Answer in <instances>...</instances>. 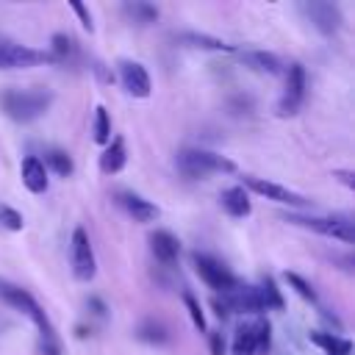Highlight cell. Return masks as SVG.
<instances>
[{"mask_svg": "<svg viewBox=\"0 0 355 355\" xmlns=\"http://www.w3.org/2000/svg\"><path fill=\"white\" fill-rule=\"evenodd\" d=\"M0 297L11 305V308H17V311H22L36 327H39V336H50V333H55V327L50 324V319H47V313L42 311V305L25 291V288H19V286H11V283H3L0 286Z\"/></svg>", "mask_w": 355, "mask_h": 355, "instance_id": "cell-4", "label": "cell"}, {"mask_svg": "<svg viewBox=\"0 0 355 355\" xmlns=\"http://www.w3.org/2000/svg\"><path fill=\"white\" fill-rule=\"evenodd\" d=\"M180 42L189 44V47H197V50H211V53H233L236 47L216 39V36H208V33H194V31H186L180 33Z\"/></svg>", "mask_w": 355, "mask_h": 355, "instance_id": "cell-19", "label": "cell"}, {"mask_svg": "<svg viewBox=\"0 0 355 355\" xmlns=\"http://www.w3.org/2000/svg\"><path fill=\"white\" fill-rule=\"evenodd\" d=\"M53 103V94L47 89H3L0 92V105L6 111L8 119L14 122H33L42 114H47Z\"/></svg>", "mask_w": 355, "mask_h": 355, "instance_id": "cell-1", "label": "cell"}, {"mask_svg": "<svg viewBox=\"0 0 355 355\" xmlns=\"http://www.w3.org/2000/svg\"><path fill=\"white\" fill-rule=\"evenodd\" d=\"M211 355H225V336H222V330H211Z\"/></svg>", "mask_w": 355, "mask_h": 355, "instance_id": "cell-32", "label": "cell"}, {"mask_svg": "<svg viewBox=\"0 0 355 355\" xmlns=\"http://www.w3.org/2000/svg\"><path fill=\"white\" fill-rule=\"evenodd\" d=\"M19 175H22V183H25V189L28 191H33V194H44L47 191V169H44V164H42V158H36V155H25L22 158V166H19Z\"/></svg>", "mask_w": 355, "mask_h": 355, "instance_id": "cell-13", "label": "cell"}, {"mask_svg": "<svg viewBox=\"0 0 355 355\" xmlns=\"http://www.w3.org/2000/svg\"><path fill=\"white\" fill-rule=\"evenodd\" d=\"M222 305L236 313H263L266 305H263V297H261V288L258 286H236L233 291L222 294Z\"/></svg>", "mask_w": 355, "mask_h": 355, "instance_id": "cell-10", "label": "cell"}, {"mask_svg": "<svg viewBox=\"0 0 355 355\" xmlns=\"http://www.w3.org/2000/svg\"><path fill=\"white\" fill-rule=\"evenodd\" d=\"M92 130H94V141L97 144H108L111 141V119H108V111L103 105H97V111H94Z\"/></svg>", "mask_w": 355, "mask_h": 355, "instance_id": "cell-25", "label": "cell"}, {"mask_svg": "<svg viewBox=\"0 0 355 355\" xmlns=\"http://www.w3.org/2000/svg\"><path fill=\"white\" fill-rule=\"evenodd\" d=\"M305 89H308V78H305V67L302 64H288L286 67V89L283 97L277 103V114L280 116H294L305 100Z\"/></svg>", "mask_w": 355, "mask_h": 355, "instance_id": "cell-6", "label": "cell"}, {"mask_svg": "<svg viewBox=\"0 0 355 355\" xmlns=\"http://www.w3.org/2000/svg\"><path fill=\"white\" fill-rule=\"evenodd\" d=\"M136 338L139 341H144V344H166L169 341V330L161 324V322H155V319H147V322H141L139 324V330H136Z\"/></svg>", "mask_w": 355, "mask_h": 355, "instance_id": "cell-23", "label": "cell"}, {"mask_svg": "<svg viewBox=\"0 0 355 355\" xmlns=\"http://www.w3.org/2000/svg\"><path fill=\"white\" fill-rule=\"evenodd\" d=\"M219 205H222L233 219H244V216H250V211H252L244 186H230V189H225V191L219 194Z\"/></svg>", "mask_w": 355, "mask_h": 355, "instance_id": "cell-15", "label": "cell"}, {"mask_svg": "<svg viewBox=\"0 0 355 355\" xmlns=\"http://www.w3.org/2000/svg\"><path fill=\"white\" fill-rule=\"evenodd\" d=\"M175 164H178V172L189 180H197L214 172H236V164L230 158L211 153V150H180Z\"/></svg>", "mask_w": 355, "mask_h": 355, "instance_id": "cell-2", "label": "cell"}, {"mask_svg": "<svg viewBox=\"0 0 355 355\" xmlns=\"http://www.w3.org/2000/svg\"><path fill=\"white\" fill-rule=\"evenodd\" d=\"M239 55H241V61L250 69H255L261 75H280L283 72V61L275 53H266V50H244Z\"/></svg>", "mask_w": 355, "mask_h": 355, "instance_id": "cell-16", "label": "cell"}, {"mask_svg": "<svg viewBox=\"0 0 355 355\" xmlns=\"http://www.w3.org/2000/svg\"><path fill=\"white\" fill-rule=\"evenodd\" d=\"M116 202L128 211V216H133V222H153L158 216V205H153L150 200H144L136 191H119Z\"/></svg>", "mask_w": 355, "mask_h": 355, "instance_id": "cell-12", "label": "cell"}, {"mask_svg": "<svg viewBox=\"0 0 355 355\" xmlns=\"http://www.w3.org/2000/svg\"><path fill=\"white\" fill-rule=\"evenodd\" d=\"M258 288H261V297H263L266 311H283V297H280V288L275 286L272 277H263Z\"/></svg>", "mask_w": 355, "mask_h": 355, "instance_id": "cell-26", "label": "cell"}, {"mask_svg": "<svg viewBox=\"0 0 355 355\" xmlns=\"http://www.w3.org/2000/svg\"><path fill=\"white\" fill-rule=\"evenodd\" d=\"M183 302H186V311H189V316H191V324H194L200 333H205V313H202V308H200V300H197L191 291H183Z\"/></svg>", "mask_w": 355, "mask_h": 355, "instance_id": "cell-28", "label": "cell"}, {"mask_svg": "<svg viewBox=\"0 0 355 355\" xmlns=\"http://www.w3.org/2000/svg\"><path fill=\"white\" fill-rule=\"evenodd\" d=\"M0 225L17 233V230H22L25 222H22V214L19 211H14L11 205H0Z\"/></svg>", "mask_w": 355, "mask_h": 355, "instance_id": "cell-30", "label": "cell"}, {"mask_svg": "<svg viewBox=\"0 0 355 355\" xmlns=\"http://www.w3.org/2000/svg\"><path fill=\"white\" fill-rule=\"evenodd\" d=\"M78 55V44L67 33H53L50 36V58L55 64H69Z\"/></svg>", "mask_w": 355, "mask_h": 355, "instance_id": "cell-20", "label": "cell"}, {"mask_svg": "<svg viewBox=\"0 0 355 355\" xmlns=\"http://www.w3.org/2000/svg\"><path fill=\"white\" fill-rule=\"evenodd\" d=\"M286 283L302 297V300H308V302H316V291H313V286L308 283V280H302L297 272H286Z\"/></svg>", "mask_w": 355, "mask_h": 355, "instance_id": "cell-29", "label": "cell"}, {"mask_svg": "<svg viewBox=\"0 0 355 355\" xmlns=\"http://www.w3.org/2000/svg\"><path fill=\"white\" fill-rule=\"evenodd\" d=\"M300 8H302L305 17L313 22V28L322 31V33H327V36L336 33V31L341 28V22H344L341 8H338L336 3H327V0H311V3H302Z\"/></svg>", "mask_w": 355, "mask_h": 355, "instance_id": "cell-9", "label": "cell"}, {"mask_svg": "<svg viewBox=\"0 0 355 355\" xmlns=\"http://www.w3.org/2000/svg\"><path fill=\"white\" fill-rule=\"evenodd\" d=\"M125 161H128L125 141H122V136H116V139H111V141L105 144V150H103V155H100V172H103V175H116V172L125 166Z\"/></svg>", "mask_w": 355, "mask_h": 355, "instance_id": "cell-17", "label": "cell"}, {"mask_svg": "<svg viewBox=\"0 0 355 355\" xmlns=\"http://www.w3.org/2000/svg\"><path fill=\"white\" fill-rule=\"evenodd\" d=\"M122 11H125V17L130 19V22H136V25H153L155 19H158V8L155 6H150V3H144V0H128L125 6H122Z\"/></svg>", "mask_w": 355, "mask_h": 355, "instance_id": "cell-21", "label": "cell"}, {"mask_svg": "<svg viewBox=\"0 0 355 355\" xmlns=\"http://www.w3.org/2000/svg\"><path fill=\"white\" fill-rule=\"evenodd\" d=\"M42 164H44V169L50 166V169H53L55 175H61V178H69V175L75 172L72 155H69V153H64V150H55V147L44 153V161H42Z\"/></svg>", "mask_w": 355, "mask_h": 355, "instance_id": "cell-22", "label": "cell"}, {"mask_svg": "<svg viewBox=\"0 0 355 355\" xmlns=\"http://www.w3.org/2000/svg\"><path fill=\"white\" fill-rule=\"evenodd\" d=\"M0 69H3V67H0Z\"/></svg>", "mask_w": 355, "mask_h": 355, "instance_id": "cell-37", "label": "cell"}, {"mask_svg": "<svg viewBox=\"0 0 355 355\" xmlns=\"http://www.w3.org/2000/svg\"><path fill=\"white\" fill-rule=\"evenodd\" d=\"M191 263H194V272L200 275V280H202L208 288H214V291L227 294V291H233V288L239 286L236 275H233L225 263H219L216 258H211V255L194 252V255H191Z\"/></svg>", "mask_w": 355, "mask_h": 355, "instance_id": "cell-5", "label": "cell"}, {"mask_svg": "<svg viewBox=\"0 0 355 355\" xmlns=\"http://www.w3.org/2000/svg\"><path fill=\"white\" fill-rule=\"evenodd\" d=\"M89 308H92V313H97V316H105V313H108V308H105V302H103L100 297H89Z\"/></svg>", "mask_w": 355, "mask_h": 355, "instance_id": "cell-33", "label": "cell"}, {"mask_svg": "<svg viewBox=\"0 0 355 355\" xmlns=\"http://www.w3.org/2000/svg\"><path fill=\"white\" fill-rule=\"evenodd\" d=\"M336 178H341V183L344 186H349V189H355V180H352V172H333Z\"/></svg>", "mask_w": 355, "mask_h": 355, "instance_id": "cell-34", "label": "cell"}, {"mask_svg": "<svg viewBox=\"0 0 355 355\" xmlns=\"http://www.w3.org/2000/svg\"><path fill=\"white\" fill-rule=\"evenodd\" d=\"M252 327V338H255V355L258 352H269V341H272V324L266 319H255L250 322Z\"/></svg>", "mask_w": 355, "mask_h": 355, "instance_id": "cell-27", "label": "cell"}, {"mask_svg": "<svg viewBox=\"0 0 355 355\" xmlns=\"http://www.w3.org/2000/svg\"><path fill=\"white\" fill-rule=\"evenodd\" d=\"M150 250H153L155 261H161V263H175V258H178V252H180V241H178V236L169 233V230H155V233H150Z\"/></svg>", "mask_w": 355, "mask_h": 355, "instance_id": "cell-14", "label": "cell"}, {"mask_svg": "<svg viewBox=\"0 0 355 355\" xmlns=\"http://www.w3.org/2000/svg\"><path fill=\"white\" fill-rule=\"evenodd\" d=\"M283 219L288 225H297V227L322 233L327 239H338L344 244H352L355 241V227H352V219L349 216H302V214H286Z\"/></svg>", "mask_w": 355, "mask_h": 355, "instance_id": "cell-3", "label": "cell"}, {"mask_svg": "<svg viewBox=\"0 0 355 355\" xmlns=\"http://www.w3.org/2000/svg\"><path fill=\"white\" fill-rule=\"evenodd\" d=\"M311 341L316 347L324 349V355H349L352 352V341L338 336V333H322V330H313L311 333Z\"/></svg>", "mask_w": 355, "mask_h": 355, "instance_id": "cell-18", "label": "cell"}, {"mask_svg": "<svg viewBox=\"0 0 355 355\" xmlns=\"http://www.w3.org/2000/svg\"><path fill=\"white\" fill-rule=\"evenodd\" d=\"M233 355H255V338L250 324H239L233 336Z\"/></svg>", "mask_w": 355, "mask_h": 355, "instance_id": "cell-24", "label": "cell"}, {"mask_svg": "<svg viewBox=\"0 0 355 355\" xmlns=\"http://www.w3.org/2000/svg\"><path fill=\"white\" fill-rule=\"evenodd\" d=\"M69 258H72V275L83 283H89L97 275V261H94V250L89 241V233L83 227L72 230V244H69Z\"/></svg>", "mask_w": 355, "mask_h": 355, "instance_id": "cell-7", "label": "cell"}, {"mask_svg": "<svg viewBox=\"0 0 355 355\" xmlns=\"http://www.w3.org/2000/svg\"><path fill=\"white\" fill-rule=\"evenodd\" d=\"M211 305H214V311H216V316H219V319H225V316H230V313H227V308H225V305H222L219 300H214Z\"/></svg>", "mask_w": 355, "mask_h": 355, "instance_id": "cell-35", "label": "cell"}, {"mask_svg": "<svg viewBox=\"0 0 355 355\" xmlns=\"http://www.w3.org/2000/svg\"><path fill=\"white\" fill-rule=\"evenodd\" d=\"M72 11L80 17V25H83V28L92 33V31H94V22H92V14H89V8H86L83 3H72Z\"/></svg>", "mask_w": 355, "mask_h": 355, "instance_id": "cell-31", "label": "cell"}, {"mask_svg": "<svg viewBox=\"0 0 355 355\" xmlns=\"http://www.w3.org/2000/svg\"><path fill=\"white\" fill-rule=\"evenodd\" d=\"M119 80H122V86H125V92L130 94V97H139V100H144V97H150V92H153V83H150V75H147V69L139 64V61H119Z\"/></svg>", "mask_w": 355, "mask_h": 355, "instance_id": "cell-11", "label": "cell"}, {"mask_svg": "<svg viewBox=\"0 0 355 355\" xmlns=\"http://www.w3.org/2000/svg\"><path fill=\"white\" fill-rule=\"evenodd\" d=\"M244 186L272 202H280V205H294V208H308V200L280 183H272V180H263V178H255V175H244Z\"/></svg>", "mask_w": 355, "mask_h": 355, "instance_id": "cell-8", "label": "cell"}, {"mask_svg": "<svg viewBox=\"0 0 355 355\" xmlns=\"http://www.w3.org/2000/svg\"><path fill=\"white\" fill-rule=\"evenodd\" d=\"M0 286H3V283H0Z\"/></svg>", "mask_w": 355, "mask_h": 355, "instance_id": "cell-36", "label": "cell"}]
</instances>
